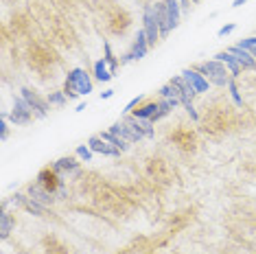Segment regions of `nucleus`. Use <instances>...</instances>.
<instances>
[{
  "mask_svg": "<svg viewBox=\"0 0 256 254\" xmlns=\"http://www.w3.org/2000/svg\"><path fill=\"white\" fill-rule=\"evenodd\" d=\"M64 94L70 99H77V96H88L92 92V82H90V74L84 70V68H72L68 72L66 82H64Z\"/></svg>",
  "mask_w": 256,
  "mask_h": 254,
  "instance_id": "5",
  "label": "nucleus"
},
{
  "mask_svg": "<svg viewBox=\"0 0 256 254\" xmlns=\"http://www.w3.org/2000/svg\"><path fill=\"white\" fill-rule=\"evenodd\" d=\"M0 224H2V228H0L2 239H7L9 232H11V226H14V217H11L9 212H4V208H2V215H0Z\"/></svg>",
  "mask_w": 256,
  "mask_h": 254,
  "instance_id": "28",
  "label": "nucleus"
},
{
  "mask_svg": "<svg viewBox=\"0 0 256 254\" xmlns=\"http://www.w3.org/2000/svg\"><path fill=\"white\" fill-rule=\"evenodd\" d=\"M234 28H236L234 22H230V24H224V26H221L219 31H217V36H219V38H226V36H230V33L234 31Z\"/></svg>",
  "mask_w": 256,
  "mask_h": 254,
  "instance_id": "34",
  "label": "nucleus"
},
{
  "mask_svg": "<svg viewBox=\"0 0 256 254\" xmlns=\"http://www.w3.org/2000/svg\"><path fill=\"white\" fill-rule=\"evenodd\" d=\"M86 108H88V103H79V106H77V110H74V112H84Z\"/></svg>",
  "mask_w": 256,
  "mask_h": 254,
  "instance_id": "37",
  "label": "nucleus"
},
{
  "mask_svg": "<svg viewBox=\"0 0 256 254\" xmlns=\"http://www.w3.org/2000/svg\"><path fill=\"white\" fill-rule=\"evenodd\" d=\"M156 11H158V22H160V36L166 38L168 33L173 31L180 24V16H182V9H180L178 0H164V2L156 4Z\"/></svg>",
  "mask_w": 256,
  "mask_h": 254,
  "instance_id": "6",
  "label": "nucleus"
},
{
  "mask_svg": "<svg viewBox=\"0 0 256 254\" xmlns=\"http://www.w3.org/2000/svg\"><path fill=\"white\" fill-rule=\"evenodd\" d=\"M66 101H68V96L64 94V92H50V94H48V103H50V106L62 108V106H66Z\"/></svg>",
  "mask_w": 256,
  "mask_h": 254,
  "instance_id": "29",
  "label": "nucleus"
},
{
  "mask_svg": "<svg viewBox=\"0 0 256 254\" xmlns=\"http://www.w3.org/2000/svg\"><path fill=\"white\" fill-rule=\"evenodd\" d=\"M238 46H241V48H246V50H250V53H252V57L256 60V36H254V38L241 40V42H238Z\"/></svg>",
  "mask_w": 256,
  "mask_h": 254,
  "instance_id": "31",
  "label": "nucleus"
},
{
  "mask_svg": "<svg viewBox=\"0 0 256 254\" xmlns=\"http://www.w3.org/2000/svg\"><path fill=\"white\" fill-rule=\"evenodd\" d=\"M88 147L92 149L94 154H101V156H112V158H116V156H120V149H116L112 142H108V140H103L101 136H90V140H88Z\"/></svg>",
  "mask_w": 256,
  "mask_h": 254,
  "instance_id": "17",
  "label": "nucleus"
},
{
  "mask_svg": "<svg viewBox=\"0 0 256 254\" xmlns=\"http://www.w3.org/2000/svg\"><path fill=\"white\" fill-rule=\"evenodd\" d=\"M50 33H53V38L62 46H66V48H72V46H74L72 28L68 26V22H64L62 18H50Z\"/></svg>",
  "mask_w": 256,
  "mask_h": 254,
  "instance_id": "12",
  "label": "nucleus"
},
{
  "mask_svg": "<svg viewBox=\"0 0 256 254\" xmlns=\"http://www.w3.org/2000/svg\"><path fill=\"white\" fill-rule=\"evenodd\" d=\"M9 136V127H7V114H2V118H0V138L2 140H7Z\"/></svg>",
  "mask_w": 256,
  "mask_h": 254,
  "instance_id": "33",
  "label": "nucleus"
},
{
  "mask_svg": "<svg viewBox=\"0 0 256 254\" xmlns=\"http://www.w3.org/2000/svg\"><path fill=\"white\" fill-rule=\"evenodd\" d=\"M53 166L60 173H77L79 171V160H77V156H64V158L57 160Z\"/></svg>",
  "mask_w": 256,
  "mask_h": 254,
  "instance_id": "24",
  "label": "nucleus"
},
{
  "mask_svg": "<svg viewBox=\"0 0 256 254\" xmlns=\"http://www.w3.org/2000/svg\"><path fill=\"white\" fill-rule=\"evenodd\" d=\"M158 108H160V101H144L138 106V110H134V116L136 118H144V120H151L154 118V114L158 112Z\"/></svg>",
  "mask_w": 256,
  "mask_h": 254,
  "instance_id": "23",
  "label": "nucleus"
},
{
  "mask_svg": "<svg viewBox=\"0 0 256 254\" xmlns=\"http://www.w3.org/2000/svg\"><path fill=\"white\" fill-rule=\"evenodd\" d=\"M112 77H114V74H112V70H110V66L106 64V60L94 62V79H96V82L106 84V82H110Z\"/></svg>",
  "mask_w": 256,
  "mask_h": 254,
  "instance_id": "26",
  "label": "nucleus"
},
{
  "mask_svg": "<svg viewBox=\"0 0 256 254\" xmlns=\"http://www.w3.org/2000/svg\"><path fill=\"white\" fill-rule=\"evenodd\" d=\"M142 31L147 33V40H149V46H156L160 42V22H158V11H156V4H147L142 9Z\"/></svg>",
  "mask_w": 256,
  "mask_h": 254,
  "instance_id": "10",
  "label": "nucleus"
},
{
  "mask_svg": "<svg viewBox=\"0 0 256 254\" xmlns=\"http://www.w3.org/2000/svg\"><path fill=\"white\" fill-rule=\"evenodd\" d=\"M230 53L236 57V62L241 64V68L243 70H256V60L252 57V53L250 50H246V48H241L238 44H234V46H230Z\"/></svg>",
  "mask_w": 256,
  "mask_h": 254,
  "instance_id": "19",
  "label": "nucleus"
},
{
  "mask_svg": "<svg viewBox=\"0 0 256 254\" xmlns=\"http://www.w3.org/2000/svg\"><path fill=\"white\" fill-rule=\"evenodd\" d=\"M110 132H112L114 136H120L123 140H127V142H136L138 140V136H136V132L130 127V123L123 118V120H116V123L110 127Z\"/></svg>",
  "mask_w": 256,
  "mask_h": 254,
  "instance_id": "20",
  "label": "nucleus"
},
{
  "mask_svg": "<svg viewBox=\"0 0 256 254\" xmlns=\"http://www.w3.org/2000/svg\"><path fill=\"white\" fill-rule=\"evenodd\" d=\"M182 2H184V4H182V7H184V9H188V7H190V4H188V2H197V0H182Z\"/></svg>",
  "mask_w": 256,
  "mask_h": 254,
  "instance_id": "38",
  "label": "nucleus"
},
{
  "mask_svg": "<svg viewBox=\"0 0 256 254\" xmlns=\"http://www.w3.org/2000/svg\"><path fill=\"white\" fill-rule=\"evenodd\" d=\"M149 40H147V33L142 31H138V36L134 38V42H132V46H130V50L125 53V62H136V60H142L144 55L149 53Z\"/></svg>",
  "mask_w": 256,
  "mask_h": 254,
  "instance_id": "15",
  "label": "nucleus"
},
{
  "mask_svg": "<svg viewBox=\"0 0 256 254\" xmlns=\"http://www.w3.org/2000/svg\"><path fill=\"white\" fill-rule=\"evenodd\" d=\"M28 26H31V22H28V16L26 14H14V18H11L14 38L16 36H24V33L28 31Z\"/></svg>",
  "mask_w": 256,
  "mask_h": 254,
  "instance_id": "25",
  "label": "nucleus"
},
{
  "mask_svg": "<svg viewBox=\"0 0 256 254\" xmlns=\"http://www.w3.org/2000/svg\"><path fill=\"white\" fill-rule=\"evenodd\" d=\"M42 248H44V254H68L66 244L57 239L55 234H46L42 239Z\"/></svg>",
  "mask_w": 256,
  "mask_h": 254,
  "instance_id": "21",
  "label": "nucleus"
},
{
  "mask_svg": "<svg viewBox=\"0 0 256 254\" xmlns=\"http://www.w3.org/2000/svg\"><path fill=\"white\" fill-rule=\"evenodd\" d=\"M33 116H36V112H33V108L28 106L22 96L14 101V110H11V114H9L14 125H28L33 120Z\"/></svg>",
  "mask_w": 256,
  "mask_h": 254,
  "instance_id": "13",
  "label": "nucleus"
},
{
  "mask_svg": "<svg viewBox=\"0 0 256 254\" xmlns=\"http://www.w3.org/2000/svg\"><path fill=\"white\" fill-rule=\"evenodd\" d=\"M190 68H195L200 74H204V77L208 79V84L221 86V88H228V84L234 79L232 72L228 70V66L219 60H206V62L195 64V66H190Z\"/></svg>",
  "mask_w": 256,
  "mask_h": 254,
  "instance_id": "4",
  "label": "nucleus"
},
{
  "mask_svg": "<svg viewBox=\"0 0 256 254\" xmlns=\"http://www.w3.org/2000/svg\"><path fill=\"white\" fill-rule=\"evenodd\" d=\"M38 184L40 186H44L48 193H60V190H64V178L62 173L55 169V166H44L42 171L38 173Z\"/></svg>",
  "mask_w": 256,
  "mask_h": 254,
  "instance_id": "11",
  "label": "nucleus"
},
{
  "mask_svg": "<svg viewBox=\"0 0 256 254\" xmlns=\"http://www.w3.org/2000/svg\"><path fill=\"white\" fill-rule=\"evenodd\" d=\"M74 156H77V158H81L84 162H90L92 156H94V152H92L88 145H79V147H77V152H74Z\"/></svg>",
  "mask_w": 256,
  "mask_h": 254,
  "instance_id": "30",
  "label": "nucleus"
},
{
  "mask_svg": "<svg viewBox=\"0 0 256 254\" xmlns=\"http://www.w3.org/2000/svg\"><path fill=\"white\" fill-rule=\"evenodd\" d=\"M166 140L171 142L176 149H180L182 154H195L197 145H200V138H197V132L188 125H178L176 130L168 132Z\"/></svg>",
  "mask_w": 256,
  "mask_h": 254,
  "instance_id": "7",
  "label": "nucleus"
},
{
  "mask_svg": "<svg viewBox=\"0 0 256 254\" xmlns=\"http://www.w3.org/2000/svg\"><path fill=\"white\" fill-rule=\"evenodd\" d=\"M103 50H106V55H103V60H106V64L110 66V70H112V74L118 70V60H116L114 50H112V44L110 42H103Z\"/></svg>",
  "mask_w": 256,
  "mask_h": 254,
  "instance_id": "27",
  "label": "nucleus"
},
{
  "mask_svg": "<svg viewBox=\"0 0 256 254\" xmlns=\"http://www.w3.org/2000/svg\"><path fill=\"white\" fill-rule=\"evenodd\" d=\"M26 66L31 68L33 72H38V77L42 79H53L55 66L60 64V55L50 48L48 44H40V42H31L26 46V53H24Z\"/></svg>",
  "mask_w": 256,
  "mask_h": 254,
  "instance_id": "2",
  "label": "nucleus"
},
{
  "mask_svg": "<svg viewBox=\"0 0 256 254\" xmlns=\"http://www.w3.org/2000/svg\"><path fill=\"white\" fill-rule=\"evenodd\" d=\"M20 92H22V99L33 108V112H36L38 118H44L46 114H48V110H50L48 99H42V96H40L36 90H31V88H22Z\"/></svg>",
  "mask_w": 256,
  "mask_h": 254,
  "instance_id": "14",
  "label": "nucleus"
},
{
  "mask_svg": "<svg viewBox=\"0 0 256 254\" xmlns=\"http://www.w3.org/2000/svg\"><path fill=\"white\" fill-rule=\"evenodd\" d=\"M94 204L98 206V208L108 210V212H114V215H127L132 208L130 200L125 198V195H120L116 188L112 186H106V184H101V186L96 188L94 193Z\"/></svg>",
  "mask_w": 256,
  "mask_h": 254,
  "instance_id": "3",
  "label": "nucleus"
},
{
  "mask_svg": "<svg viewBox=\"0 0 256 254\" xmlns=\"http://www.w3.org/2000/svg\"><path fill=\"white\" fill-rule=\"evenodd\" d=\"M214 60H219V62H224L226 64V66H228V70L232 72V77H238V74H241L243 72V68H241V64H238L236 62V57L234 55H232L230 53V50H221V53H217V55H214Z\"/></svg>",
  "mask_w": 256,
  "mask_h": 254,
  "instance_id": "22",
  "label": "nucleus"
},
{
  "mask_svg": "<svg viewBox=\"0 0 256 254\" xmlns=\"http://www.w3.org/2000/svg\"><path fill=\"white\" fill-rule=\"evenodd\" d=\"M182 77L186 79V84L190 86V88L195 90V94H204V92H208V79L204 77V74H200L195 70V68H186V70H182Z\"/></svg>",
  "mask_w": 256,
  "mask_h": 254,
  "instance_id": "16",
  "label": "nucleus"
},
{
  "mask_svg": "<svg viewBox=\"0 0 256 254\" xmlns=\"http://www.w3.org/2000/svg\"><path fill=\"white\" fill-rule=\"evenodd\" d=\"M228 90H230V96L234 99L236 106H238V108H243V99H241V94H238V90H236V82H234V79H232V82L228 84Z\"/></svg>",
  "mask_w": 256,
  "mask_h": 254,
  "instance_id": "32",
  "label": "nucleus"
},
{
  "mask_svg": "<svg viewBox=\"0 0 256 254\" xmlns=\"http://www.w3.org/2000/svg\"><path fill=\"white\" fill-rule=\"evenodd\" d=\"M134 24V18L130 11L120 9V7H114L112 11H110L108 16V31L112 33V36H125L127 31L132 28Z\"/></svg>",
  "mask_w": 256,
  "mask_h": 254,
  "instance_id": "9",
  "label": "nucleus"
},
{
  "mask_svg": "<svg viewBox=\"0 0 256 254\" xmlns=\"http://www.w3.org/2000/svg\"><path fill=\"white\" fill-rule=\"evenodd\" d=\"M246 2H248V0H234V2H232V7L238 9V7H243V4H246Z\"/></svg>",
  "mask_w": 256,
  "mask_h": 254,
  "instance_id": "36",
  "label": "nucleus"
},
{
  "mask_svg": "<svg viewBox=\"0 0 256 254\" xmlns=\"http://www.w3.org/2000/svg\"><path fill=\"white\" fill-rule=\"evenodd\" d=\"M144 169H147V176L151 180L160 182V184H171L176 180V171H173V166L166 162L164 158H160V156H151L147 160V164H144Z\"/></svg>",
  "mask_w": 256,
  "mask_h": 254,
  "instance_id": "8",
  "label": "nucleus"
},
{
  "mask_svg": "<svg viewBox=\"0 0 256 254\" xmlns=\"http://www.w3.org/2000/svg\"><path fill=\"white\" fill-rule=\"evenodd\" d=\"M112 96H114V90H106L101 94V99H112Z\"/></svg>",
  "mask_w": 256,
  "mask_h": 254,
  "instance_id": "35",
  "label": "nucleus"
},
{
  "mask_svg": "<svg viewBox=\"0 0 256 254\" xmlns=\"http://www.w3.org/2000/svg\"><path fill=\"white\" fill-rule=\"evenodd\" d=\"M26 195L31 200H36L38 204H42L44 208L46 206H53L55 204V198H53V193H48L44 186H40V184L36 182V184H28L26 186Z\"/></svg>",
  "mask_w": 256,
  "mask_h": 254,
  "instance_id": "18",
  "label": "nucleus"
},
{
  "mask_svg": "<svg viewBox=\"0 0 256 254\" xmlns=\"http://www.w3.org/2000/svg\"><path fill=\"white\" fill-rule=\"evenodd\" d=\"M200 120H202L204 134H208L212 138H221V136L230 134L241 123L234 108H230V106H210Z\"/></svg>",
  "mask_w": 256,
  "mask_h": 254,
  "instance_id": "1",
  "label": "nucleus"
}]
</instances>
